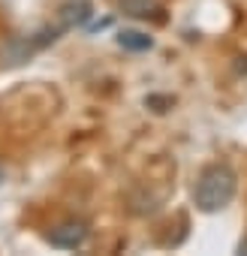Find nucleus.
<instances>
[{"mask_svg": "<svg viewBox=\"0 0 247 256\" xmlns=\"http://www.w3.org/2000/svg\"><path fill=\"white\" fill-rule=\"evenodd\" d=\"M238 253H247V238H244V241L238 244Z\"/></svg>", "mask_w": 247, "mask_h": 256, "instance_id": "obj_6", "label": "nucleus"}, {"mask_svg": "<svg viewBox=\"0 0 247 256\" xmlns=\"http://www.w3.org/2000/svg\"><path fill=\"white\" fill-rule=\"evenodd\" d=\"M58 18H60V30H72V28L84 24L90 18V0H70V4L60 6Z\"/></svg>", "mask_w": 247, "mask_h": 256, "instance_id": "obj_4", "label": "nucleus"}, {"mask_svg": "<svg viewBox=\"0 0 247 256\" xmlns=\"http://www.w3.org/2000/svg\"><path fill=\"white\" fill-rule=\"evenodd\" d=\"M235 187H238L235 172H232L226 163H211V166L202 169V175H199V181H196L193 202H196V208L205 211V214L223 211V208L232 202Z\"/></svg>", "mask_w": 247, "mask_h": 256, "instance_id": "obj_1", "label": "nucleus"}, {"mask_svg": "<svg viewBox=\"0 0 247 256\" xmlns=\"http://www.w3.org/2000/svg\"><path fill=\"white\" fill-rule=\"evenodd\" d=\"M88 235H90V229H88L84 220H64L48 232V241L60 250H76L88 241Z\"/></svg>", "mask_w": 247, "mask_h": 256, "instance_id": "obj_2", "label": "nucleus"}, {"mask_svg": "<svg viewBox=\"0 0 247 256\" xmlns=\"http://www.w3.org/2000/svg\"><path fill=\"white\" fill-rule=\"evenodd\" d=\"M118 6L124 16H130V18H142V22H163L166 10L160 0H118Z\"/></svg>", "mask_w": 247, "mask_h": 256, "instance_id": "obj_3", "label": "nucleus"}, {"mask_svg": "<svg viewBox=\"0 0 247 256\" xmlns=\"http://www.w3.org/2000/svg\"><path fill=\"white\" fill-rule=\"evenodd\" d=\"M118 46L120 48H127V52H148L154 46V40L148 34H139V30H124L118 36Z\"/></svg>", "mask_w": 247, "mask_h": 256, "instance_id": "obj_5", "label": "nucleus"}]
</instances>
